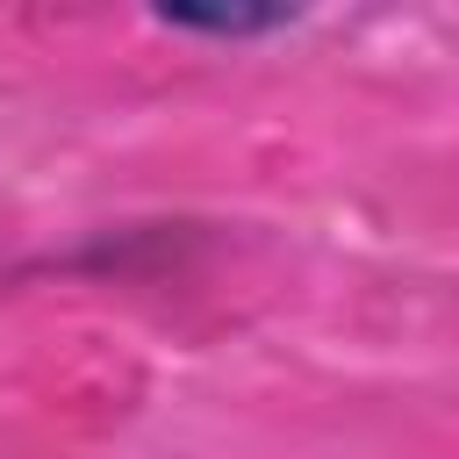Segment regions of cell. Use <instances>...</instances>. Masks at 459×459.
<instances>
[{"mask_svg": "<svg viewBox=\"0 0 459 459\" xmlns=\"http://www.w3.org/2000/svg\"><path fill=\"white\" fill-rule=\"evenodd\" d=\"M308 7H294V0H158L151 7V22H165V29H179V36H215V43H251V36H280V29H294Z\"/></svg>", "mask_w": 459, "mask_h": 459, "instance_id": "cell-1", "label": "cell"}]
</instances>
